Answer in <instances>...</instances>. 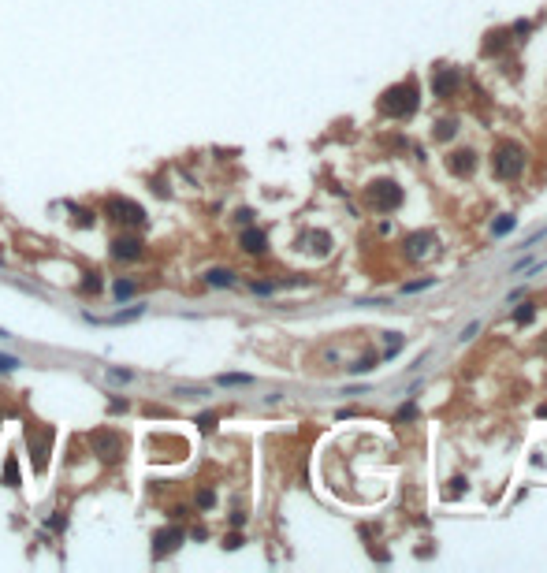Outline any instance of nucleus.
<instances>
[{
	"label": "nucleus",
	"mask_w": 547,
	"mask_h": 573,
	"mask_svg": "<svg viewBox=\"0 0 547 573\" xmlns=\"http://www.w3.org/2000/svg\"><path fill=\"white\" fill-rule=\"evenodd\" d=\"M380 112L391 116V120H406V116H413L417 112V86L413 82H399V86H391V90H383Z\"/></svg>",
	"instance_id": "f257e3e1"
},
{
	"label": "nucleus",
	"mask_w": 547,
	"mask_h": 573,
	"mask_svg": "<svg viewBox=\"0 0 547 573\" xmlns=\"http://www.w3.org/2000/svg\"><path fill=\"white\" fill-rule=\"evenodd\" d=\"M491 171H496L499 179H518L525 171V149L521 146H499L496 153H491Z\"/></svg>",
	"instance_id": "f03ea898"
},
{
	"label": "nucleus",
	"mask_w": 547,
	"mask_h": 573,
	"mask_svg": "<svg viewBox=\"0 0 547 573\" xmlns=\"http://www.w3.org/2000/svg\"><path fill=\"white\" fill-rule=\"evenodd\" d=\"M365 201H369L376 212H395L402 205V187L391 182V179H376L369 190H365Z\"/></svg>",
	"instance_id": "7ed1b4c3"
},
{
	"label": "nucleus",
	"mask_w": 547,
	"mask_h": 573,
	"mask_svg": "<svg viewBox=\"0 0 547 573\" xmlns=\"http://www.w3.org/2000/svg\"><path fill=\"white\" fill-rule=\"evenodd\" d=\"M26 443H30V454H34V469H45L49 466V450H52V428H30V436H26Z\"/></svg>",
	"instance_id": "20e7f679"
},
{
	"label": "nucleus",
	"mask_w": 547,
	"mask_h": 573,
	"mask_svg": "<svg viewBox=\"0 0 547 573\" xmlns=\"http://www.w3.org/2000/svg\"><path fill=\"white\" fill-rule=\"evenodd\" d=\"M90 447L97 450L104 462H120V458H123V439L116 436V432H93V436H90Z\"/></svg>",
	"instance_id": "39448f33"
},
{
	"label": "nucleus",
	"mask_w": 547,
	"mask_h": 573,
	"mask_svg": "<svg viewBox=\"0 0 547 573\" xmlns=\"http://www.w3.org/2000/svg\"><path fill=\"white\" fill-rule=\"evenodd\" d=\"M109 216H112V220H120V223H127V227L145 223V209H142V205L123 201V198H112V201H109Z\"/></svg>",
	"instance_id": "423d86ee"
},
{
	"label": "nucleus",
	"mask_w": 547,
	"mask_h": 573,
	"mask_svg": "<svg viewBox=\"0 0 547 573\" xmlns=\"http://www.w3.org/2000/svg\"><path fill=\"white\" fill-rule=\"evenodd\" d=\"M458 86H462V71L458 68H436V74H432V93L436 97H454Z\"/></svg>",
	"instance_id": "0eeeda50"
},
{
	"label": "nucleus",
	"mask_w": 547,
	"mask_h": 573,
	"mask_svg": "<svg viewBox=\"0 0 547 573\" xmlns=\"http://www.w3.org/2000/svg\"><path fill=\"white\" fill-rule=\"evenodd\" d=\"M406 257L410 261H421V257L432 253V246H436V235L432 231H413V235H406Z\"/></svg>",
	"instance_id": "6e6552de"
},
{
	"label": "nucleus",
	"mask_w": 547,
	"mask_h": 573,
	"mask_svg": "<svg viewBox=\"0 0 547 573\" xmlns=\"http://www.w3.org/2000/svg\"><path fill=\"white\" fill-rule=\"evenodd\" d=\"M182 528L179 525H168V528H157L153 533V555H168V551H175L182 544Z\"/></svg>",
	"instance_id": "1a4fd4ad"
},
{
	"label": "nucleus",
	"mask_w": 547,
	"mask_h": 573,
	"mask_svg": "<svg viewBox=\"0 0 547 573\" xmlns=\"http://www.w3.org/2000/svg\"><path fill=\"white\" fill-rule=\"evenodd\" d=\"M473 168H477V153H473V149H454V153L447 157V171H450V175H458V179L469 175Z\"/></svg>",
	"instance_id": "9d476101"
},
{
	"label": "nucleus",
	"mask_w": 547,
	"mask_h": 573,
	"mask_svg": "<svg viewBox=\"0 0 547 573\" xmlns=\"http://www.w3.org/2000/svg\"><path fill=\"white\" fill-rule=\"evenodd\" d=\"M298 250H306V253H313V257H328V250H331V235H324V231H309V235H302V239H298Z\"/></svg>",
	"instance_id": "9b49d317"
},
{
	"label": "nucleus",
	"mask_w": 547,
	"mask_h": 573,
	"mask_svg": "<svg viewBox=\"0 0 547 573\" xmlns=\"http://www.w3.org/2000/svg\"><path fill=\"white\" fill-rule=\"evenodd\" d=\"M112 253L120 257V261H138V257H142V242H138V239H116Z\"/></svg>",
	"instance_id": "f8f14e48"
},
{
	"label": "nucleus",
	"mask_w": 547,
	"mask_h": 573,
	"mask_svg": "<svg viewBox=\"0 0 547 573\" xmlns=\"http://www.w3.org/2000/svg\"><path fill=\"white\" fill-rule=\"evenodd\" d=\"M264 246H268L264 231H253V227H250V231L242 235V250H246V253H264Z\"/></svg>",
	"instance_id": "ddd939ff"
},
{
	"label": "nucleus",
	"mask_w": 547,
	"mask_h": 573,
	"mask_svg": "<svg viewBox=\"0 0 547 573\" xmlns=\"http://www.w3.org/2000/svg\"><path fill=\"white\" fill-rule=\"evenodd\" d=\"M507 41H510V30H491L488 41H484V52H502Z\"/></svg>",
	"instance_id": "4468645a"
},
{
	"label": "nucleus",
	"mask_w": 547,
	"mask_h": 573,
	"mask_svg": "<svg viewBox=\"0 0 547 573\" xmlns=\"http://www.w3.org/2000/svg\"><path fill=\"white\" fill-rule=\"evenodd\" d=\"M205 279L212 287H231L235 283V272H228V268H212V272H205Z\"/></svg>",
	"instance_id": "2eb2a0df"
},
{
	"label": "nucleus",
	"mask_w": 547,
	"mask_h": 573,
	"mask_svg": "<svg viewBox=\"0 0 547 573\" xmlns=\"http://www.w3.org/2000/svg\"><path fill=\"white\" fill-rule=\"evenodd\" d=\"M432 134L439 138V142H450V138L458 134V123H454V120H439V123L432 127Z\"/></svg>",
	"instance_id": "dca6fc26"
},
{
	"label": "nucleus",
	"mask_w": 547,
	"mask_h": 573,
	"mask_svg": "<svg viewBox=\"0 0 547 573\" xmlns=\"http://www.w3.org/2000/svg\"><path fill=\"white\" fill-rule=\"evenodd\" d=\"M532 317H536V306H532V301H525V306L514 309V324H529Z\"/></svg>",
	"instance_id": "f3484780"
},
{
	"label": "nucleus",
	"mask_w": 547,
	"mask_h": 573,
	"mask_svg": "<svg viewBox=\"0 0 547 573\" xmlns=\"http://www.w3.org/2000/svg\"><path fill=\"white\" fill-rule=\"evenodd\" d=\"M514 223H518L514 216H499V220L491 223V235H510V231H514Z\"/></svg>",
	"instance_id": "a211bd4d"
},
{
	"label": "nucleus",
	"mask_w": 547,
	"mask_h": 573,
	"mask_svg": "<svg viewBox=\"0 0 547 573\" xmlns=\"http://www.w3.org/2000/svg\"><path fill=\"white\" fill-rule=\"evenodd\" d=\"M138 317H142V306H134V309H127V313H116V317L101 320V324H123V320H138Z\"/></svg>",
	"instance_id": "6ab92c4d"
},
{
	"label": "nucleus",
	"mask_w": 547,
	"mask_h": 573,
	"mask_svg": "<svg viewBox=\"0 0 547 573\" xmlns=\"http://www.w3.org/2000/svg\"><path fill=\"white\" fill-rule=\"evenodd\" d=\"M4 480H8V488H19V469H15V458H8V462H4Z\"/></svg>",
	"instance_id": "aec40b11"
},
{
	"label": "nucleus",
	"mask_w": 547,
	"mask_h": 573,
	"mask_svg": "<svg viewBox=\"0 0 547 573\" xmlns=\"http://www.w3.org/2000/svg\"><path fill=\"white\" fill-rule=\"evenodd\" d=\"M112 290H116V298H120V301H123V298H134V283H131V279H120Z\"/></svg>",
	"instance_id": "412c9836"
},
{
	"label": "nucleus",
	"mask_w": 547,
	"mask_h": 573,
	"mask_svg": "<svg viewBox=\"0 0 547 573\" xmlns=\"http://www.w3.org/2000/svg\"><path fill=\"white\" fill-rule=\"evenodd\" d=\"M466 488H469L466 477H454V480H450V488H447V499H458V495H462Z\"/></svg>",
	"instance_id": "4be33fe9"
},
{
	"label": "nucleus",
	"mask_w": 547,
	"mask_h": 573,
	"mask_svg": "<svg viewBox=\"0 0 547 573\" xmlns=\"http://www.w3.org/2000/svg\"><path fill=\"white\" fill-rule=\"evenodd\" d=\"M436 283V279H413V283H406L402 290H406V295H413V290H425V287H432Z\"/></svg>",
	"instance_id": "5701e85b"
},
{
	"label": "nucleus",
	"mask_w": 547,
	"mask_h": 573,
	"mask_svg": "<svg viewBox=\"0 0 547 573\" xmlns=\"http://www.w3.org/2000/svg\"><path fill=\"white\" fill-rule=\"evenodd\" d=\"M19 369V358H8V354H0V372H12Z\"/></svg>",
	"instance_id": "b1692460"
},
{
	"label": "nucleus",
	"mask_w": 547,
	"mask_h": 573,
	"mask_svg": "<svg viewBox=\"0 0 547 573\" xmlns=\"http://www.w3.org/2000/svg\"><path fill=\"white\" fill-rule=\"evenodd\" d=\"M220 384H250V376H239V372H231V376H220Z\"/></svg>",
	"instance_id": "393cba45"
},
{
	"label": "nucleus",
	"mask_w": 547,
	"mask_h": 573,
	"mask_svg": "<svg viewBox=\"0 0 547 573\" xmlns=\"http://www.w3.org/2000/svg\"><path fill=\"white\" fill-rule=\"evenodd\" d=\"M109 380H116V384H127V380H131V372H120V369H109Z\"/></svg>",
	"instance_id": "a878e982"
},
{
	"label": "nucleus",
	"mask_w": 547,
	"mask_h": 573,
	"mask_svg": "<svg viewBox=\"0 0 547 573\" xmlns=\"http://www.w3.org/2000/svg\"><path fill=\"white\" fill-rule=\"evenodd\" d=\"M477 328H480L477 320H473V324H466V328H462V335H458V339H462V343H466V339H473V335H477Z\"/></svg>",
	"instance_id": "bb28decb"
},
{
	"label": "nucleus",
	"mask_w": 547,
	"mask_h": 573,
	"mask_svg": "<svg viewBox=\"0 0 547 573\" xmlns=\"http://www.w3.org/2000/svg\"><path fill=\"white\" fill-rule=\"evenodd\" d=\"M198 425H201V432H212V428H216V417H212V414H205V417L198 421Z\"/></svg>",
	"instance_id": "cd10ccee"
},
{
	"label": "nucleus",
	"mask_w": 547,
	"mask_h": 573,
	"mask_svg": "<svg viewBox=\"0 0 547 573\" xmlns=\"http://www.w3.org/2000/svg\"><path fill=\"white\" fill-rule=\"evenodd\" d=\"M223 547H228V551H235V547H242V536H228V540H223Z\"/></svg>",
	"instance_id": "c85d7f7f"
},
{
	"label": "nucleus",
	"mask_w": 547,
	"mask_h": 573,
	"mask_svg": "<svg viewBox=\"0 0 547 573\" xmlns=\"http://www.w3.org/2000/svg\"><path fill=\"white\" fill-rule=\"evenodd\" d=\"M529 30H532V23H525V19H521V23H514V34H529Z\"/></svg>",
	"instance_id": "c756f323"
},
{
	"label": "nucleus",
	"mask_w": 547,
	"mask_h": 573,
	"mask_svg": "<svg viewBox=\"0 0 547 573\" xmlns=\"http://www.w3.org/2000/svg\"><path fill=\"white\" fill-rule=\"evenodd\" d=\"M198 506H212V492H201L198 495Z\"/></svg>",
	"instance_id": "7c9ffc66"
}]
</instances>
